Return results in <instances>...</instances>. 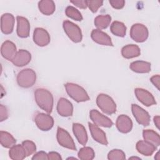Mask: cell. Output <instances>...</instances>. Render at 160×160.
Instances as JSON below:
<instances>
[{"label":"cell","instance_id":"9c48e42d","mask_svg":"<svg viewBox=\"0 0 160 160\" xmlns=\"http://www.w3.org/2000/svg\"><path fill=\"white\" fill-rule=\"evenodd\" d=\"M131 110L134 118L139 124L144 126H148L149 124L151 117L146 110L136 104H132Z\"/></svg>","mask_w":160,"mask_h":160},{"label":"cell","instance_id":"ee69618b","mask_svg":"<svg viewBox=\"0 0 160 160\" xmlns=\"http://www.w3.org/2000/svg\"><path fill=\"white\" fill-rule=\"evenodd\" d=\"M132 158H135V159H140L139 158H137V157H131V158H129V159H132Z\"/></svg>","mask_w":160,"mask_h":160},{"label":"cell","instance_id":"60d3db41","mask_svg":"<svg viewBox=\"0 0 160 160\" xmlns=\"http://www.w3.org/2000/svg\"><path fill=\"white\" fill-rule=\"evenodd\" d=\"M48 159L50 160H61L62 157L61 156L60 154H59L57 152L54 151H51L49 152L48 154Z\"/></svg>","mask_w":160,"mask_h":160},{"label":"cell","instance_id":"cb8c5ba5","mask_svg":"<svg viewBox=\"0 0 160 160\" xmlns=\"http://www.w3.org/2000/svg\"><path fill=\"white\" fill-rule=\"evenodd\" d=\"M141 54V50L136 44H128L121 49V54L126 59H131L138 57Z\"/></svg>","mask_w":160,"mask_h":160},{"label":"cell","instance_id":"9a60e30c","mask_svg":"<svg viewBox=\"0 0 160 160\" xmlns=\"http://www.w3.org/2000/svg\"><path fill=\"white\" fill-rule=\"evenodd\" d=\"M14 17L12 14L5 13L1 17V29L3 34L12 33L14 26Z\"/></svg>","mask_w":160,"mask_h":160},{"label":"cell","instance_id":"e575fe53","mask_svg":"<svg viewBox=\"0 0 160 160\" xmlns=\"http://www.w3.org/2000/svg\"><path fill=\"white\" fill-rule=\"evenodd\" d=\"M87 6L91 10V12L95 13L98 11V9L101 7L103 4L102 1H96V0H89L86 1Z\"/></svg>","mask_w":160,"mask_h":160},{"label":"cell","instance_id":"1f68e13d","mask_svg":"<svg viewBox=\"0 0 160 160\" xmlns=\"http://www.w3.org/2000/svg\"><path fill=\"white\" fill-rule=\"evenodd\" d=\"M66 15L75 21H81L82 20V16L80 11L72 6H68L65 9Z\"/></svg>","mask_w":160,"mask_h":160},{"label":"cell","instance_id":"2e32d148","mask_svg":"<svg viewBox=\"0 0 160 160\" xmlns=\"http://www.w3.org/2000/svg\"><path fill=\"white\" fill-rule=\"evenodd\" d=\"M17 49L15 44L9 40L5 41L1 47V54L2 56L8 60L12 61L17 53Z\"/></svg>","mask_w":160,"mask_h":160},{"label":"cell","instance_id":"6da1fadb","mask_svg":"<svg viewBox=\"0 0 160 160\" xmlns=\"http://www.w3.org/2000/svg\"><path fill=\"white\" fill-rule=\"evenodd\" d=\"M34 99L38 106L48 113L52 111L54 99L53 96L48 89L37 88L34 91Z\"/></svg>","mask_w":160,"mask_h":160},{"label":"cell","instance_id":"e0dca14e","mask_svg":"<svg viewBox=\"0 0 160 160\" xmlns=\"http://www.w3.org/2000/svg\"><path fill=\"white\" fill-rule=\"evenodd\" d=\"M57 111L61 116H71L73 113V106L72 103L67 99L61 98L58 102Z\"/></svg>","mask_w":160,"mask_h":160},{"label":"cell","instance_id":"ba28073f","mask_svg":"<svg viewBox=\"0 0 160 160\" xmlns=\"http://www.w3.org/2000/svg\"><path fill=\"white\" fill-rule=\"evenodd\" d=\"M34 122L37 127L41 131L50 130L54 125V119L48 114L38 112L34 117Z\"/></svg>","mask_w":160,"mask_h":160},{"label":"cell","instance_id":"836d02e7","mask_svg":"<svg viewBox=\"0 0 160 160\" xmlns=\"http://www.w3.org/2000/svg\"><path fill=\"white\" fill-rule=\"evenodd\" d=\"M26 151L27 156L32 154L36 151V146L35 143L30 140H25L21 144Z\"/></svg>","mask_w":160,"mask_h":160},{"label":"cell","instance_id":"74e56055","mask_svg":"<svg viewBox=\"0 0 160 160\" xmlns=\"http://www.w3.org/2000/svg\"><path fill=\"white\" fill-rule=\"evenodd\" d=\"M31 159L32 160H48V155L44 151H39L35 153Z\"/></svg>","mask_w":160,"mask_h":160},{"label":"cell","instance_id":"ac0fdd59","mask_svg":"<svg viewBox=\"0 0 160 160\" xmlns=\"http://www.w3.org/2000/svg\"><path fill=\"white\" fill-rule=\"evenodd\" d=\"M31 60V53L25 49H19L11 61L12 63L17 67H22L27 65Z\"/></svg>","mask_w":160,"mask_h":160},{"label":"cell","instance_id":"b9f144b4","mask_svg":"<svg viewBox=\"0 0 160 160\" xmlns=\"http://www.w3.org/2000/svg\"><path fill=\"white\" fill-rule=\"evenodd\" d=\"M154 122L157 127L158 129H159V126H160V117L159 116H156L153 118Z\"/></svg>","mask_w":160,"mask_h":160},{"label":"cell","instance_id":"f1b7e54d","mask_svg":"<svg viewBox=\"0 0 160 160\" xmlns=\"http://www.w3.org/2000/svg\"><path fill=\"white\" fill-rule=\"evenodd\" d=\"M126 26L122 22L115 21L110 26L111 32L118 37H124L126 34Z\"/></svg>","mask_w":160,"mask_h":160},{"label":"cell","instance_id":"8fae6325","mask_svg":"<svg viewBox=\"0 0 160 160\" xmlns=\"http://www.w3.org/2000/svg\"><path fill=\"white\" fill-rule=\"evenodd\" d=\"M33 41L38 46L44 47L48 45L50 42V35L45 29L36 28L33 32Z\"/></svg>","mask_w":160,"mask_h":160},{"label":"cell","instance_id":"8d00e7d4","mask_svg":"<svg viewBox=\"0 0 160 160\" xmlns=\"http://www.w3.org/2000/svg\"><path fill=\"white\" fill-rule=\"evenodd\" d=\"M109 2L111 6L116 9H121L125 5V1L124 0H111Z\"/></svg>","mask_w":160,"mask_h":160},{"label":"cell","instance_id":"44dd1931","mask_svg":"<svg viewBox=\"0 0 160 160\" xmlns=\"http://www.w3.org/2000/svg\"><path fill=\"white\" fill-rule=\"evenodd\" d=\"M72 131L79 143L82 146H85L88 139L85 128L79 123H73Z\"/></svg>","mask_w":160,"mask_h":160},{"label":"cell","instance_id":"d6a6232c","mask_svg":"<svg viewBox=\"0 0 160 160\" xmlns=\"http://www.w3.org/2000/svg\"><path fill=\"white\" fill-rule=\"evenodd\" d=\"M108 159L109 160H124L126 159V155L122 150L114 149L109 152Z\"/></svg>","mask_w":160,"mask_h":160},{"label":"cell","instance_id":"f546056e","mask_svg":"<svg viewBox=\"0 0 160 160\" xmlns=\"http://www.w3.org/2000/svg\"><path fill=\"white\" fill-rule=\"evenodd\" d=\"M111 21V17L109 14L99 15L94 18V23L98 29H104L107 28Z\"/></svg>","mask_w":160,"mask_h":160},{"label":"cell","instance_id":"ab89813d","mask_svg":"<svg viewBox=\"0 0 160 160\" xmlns=\"http://www.w3.org/2000/svg\"><path fill=\"white\" fill-rule=\"evenodd\" d=\"M151 82L154 84V86L159 90V86H160V76L159 74L152 76L150 78Z\"/></svg>","mask_w":160,"mask_h":160},{"label":"cell","instance_id":"7c38bea8","mask_svg":"<svg viewBox=\"0 0 160 160\" xmlns=\"http://www.w3.org/2000/svg\"><path fill=\"white\" fill-rule=\"evenodd\" d=\"M134 92L139 101L144 106L148 107L156 104L154 96L148 91L142 88H136Z\"/></svg>","mask_w":160,"mask_h":160},{"label":"cell","instance_id":"603a6c76","mask_svg":"<svg viewBox=\"0 0 160 160\" xmlns=\"http://www.w3.org/2000/svg\"><path fill=\"white\" fill-rule=\"evenodd\" d=\"M129 68L137 73H148L151 69V63L144 61H136L130 64Z\"/></svg>","mask_w":160,"mask_h":160},{"label":"cell","instance_id":"7402d4cb","mask_svg":"<svg viewBox=\"0 0 160 160\" xmlns=\"http://www.w3.org/2000/svg\"><path fill=\"white\" fill-rule=\"evenodd\" d=\"M136 148L140 154L146 156H151L154 153L156 150L157 147L144 140H140L137 142Z\"/></svg>","mask_w":160,"mask_h":160},{"label":"cell","instance_id":"d4e9b609","mask_svg":"<svg viewBox=\"0 0 160 160\" xmlns=\"http://www.w3.org/2000/svg\"><path fill=\"white\" fill-rule=\"evenodd\" d=\"M9 156L13 160H22L26 156V152L22 144H15L9 149Z\"/></svg>","mask_w":160,"mask_h":160},{"label":"cell","instance_id":"d590c367","mask_svg":"<svg viewBox=\"0 0 160 160\" xmlns=\"http://www.w3.org/2000/svg\"><path fill=\"white\" fill-rule=\"evenodd\" d=\"M0 121L2 122L6 120L9 117V112L7 108L2 105H0Z\"/></svg>","mask_w":160,"mask_h":160},{"label":"cell","instance_id":"5b68a950","mask_svg":"<svg viewBox=\"0 0 160 160\" xmlns=\"http://www.w3.org/2000/svg\"><path fill=\"white\" fill-rule=\"evenodd\" d=\"M62 27L65 33L72 42L78 43L82 41L81 29L77 24L70 21L66 20L62 23Z\"/></svg>","mask_w":160,"mask_h":160},{"label":"cell","instance_id":"3957f363","mask_svg":"<svg viewBox=\"0 0 160 160\" xmlns=\"http://www.w3.org/2000/svg\"><path fill=\"white\" fill-rule=\"evenodd\" d=\"M16 81L18 84L21 88H31L36 81V74L32 69H24L18 74Z\"/></svg>","mask_w":160,"mask_h":160},{"label":"cell","instance_id":"8992f818","mask_svg":"<svg viewBox=\"0 0 160 160\" xmlns=\"http://www.w3.org/2000/svg\"><path fill=\"white\" fill-rule=\"evenodd\" d=\"M149 31L146 26L141 23L134 24L130 30L131 38L137 42H143L148 39Z\"/></svg>","mask_w":160,"mask_h":160},{"label":"cell","instance_id":"7a4b0ae2","mask_svg":"<svg viewBox=\"0 0 160 160\" xmlns=\"http://www.w3.org/2000/svg\"><path fill=\"white\" fill-rule=\"evenodd\" d=\"M64 87L68 94L75 101L81 102L89 100L88 92L81 86L72 82H67L64 84Z\"/></svg>","mask_w":160,"mask_h":160},{"label":"cell","instance_id":"4316f807","mask_svg":"<svg viewBox=\"0 0 160 160\" xmlns=\"http://www.w3.org/2000/svg\"><path fill=\"white\" fill-rule=\"evenodd\" d=\"M144 140L158 147L160 144L159 135L152 129H144L142 131Z\"/></svg>","mask_w":160,"mask_h":160},{"label":"cell","instance_id":"83f0119b","mask_svg":"<svg viewBox=\"0 0 160 160\" xmlns=\"http://www.w3.org/2000/svg\"><path fill=\"white\" fill-rule=\"evenodd\" d=\"M0 142L2 146L6 148H11L16 144V139L8 132L0 131Z\"/></svg>","mask_w":160,"mask_h":160},{"label":"cell","instance_id":"f35d334b","mask_svg":"<svg viewBox=\"0 0 160 160\" xmlns=\"http://www.w3.org/2000/svg\"><path fill=\"white\" fill-rule=\"evenodd\" d=\"M70 2L81 9H86L88 7L86 1L85 0H74V1H71Z\"/></svg>","mask_w":160,"mask_h":160},{"label":"cell","instance_id":"4dcf8cb0","mask_svg":"<svg viewBox=\"0 0 160 160\" xmlns=\"http://www.w3.org/2000/svg\"><path fill=\"white\" fill-rule=\"evenodd\" d=\"M78 158L82 160H91L94 158L95 153L94 149L88 146H84L80 149L78 153Z\"/></svg>","mask_w":160,"mask_h":160},{"label":"cell","instance_id":"30bf717a","mask_svg":"<svg viewBox=\"0 0 160 160\" xmlns=\"http://www.w3.org/2000/svg\"><path fill=\"white\" fill-rule=\"evenodd\" d=\"M90 119L98 126L111 128L113 125L112 121L107 116L103 115L96 109H92L89 112Z\"/></svg>","mask_w":160,"mask_h":160},{"label":"cell","instance_id":"52a82bcc","mask_svg":"<svg viewBox=\"0 0 160 160\" xmlns=\"http://www.w3.org/2000/svg\"><path fill=\"white\" fill-rule=\"evenodd\" d=\"M56 138L58 143L61 146L71 150H76V147L73 139L69 132L64 129L60 127L58 128Z\"/></svg>","mask_w":160,"mask_h":160},{"label":"cell","instance_id":"7bdbcfd3","mask_svg":"<svg viewBox=\"0 0 160 160\" xmlns=\"http://www.w3.org/2000/svg\"><path fill=\"white\" fill-rule=\"evenodd\" d=\"M154 159H156L157 160L160 159V156H159V152H157V153L156 154V156H154Z\"/></svg>","mask_w":160,"mask_h":160},{"label":"cell","instance_id":"d6986e66","mask_svg":"<svg viewBox=\"0 0 160 160\" xmlns=\"http://www.w3.org/2000/svg\"><path fill=\"white\" fill-rule=\"evenodd\" d=\"M116 126L119 132L122 133H128L132 128V122L128 116L121 114L118 117Z\"/></svg>","mask_w":160,"mask_h":160},{"label":"cell","instance_id":"5bb4252c","mask_svg":"<svg viewBox=\"0 0 160 160\" xmlns=\"http://www.w3.org/2000/svg\"><path fill=\"white\" fill-rule=\"evenodd\" d=\"M92 39L96 43L107 46H112L113 44L110 36L101 30L93 29L91 33Z\"/></svg>","mask_w":160,"mask_h":160},{"label":"cell","instance_id":"277c9868","mask_svg":"<svg viewBox=\"0 0 160 160\" xmlns=\"http://www.w3.org/2000/svg\"><path fill=\"white\" fill-rule=\"evenodd\" d=\"M98 108L106 114H112L116 111V104L112 98L106 94H99L96 98Z\"/></svg>","mask_w":160,"mask_h":160},{"label":"cell","instance_id":"4fadbf2b","mask_svg":"<svg viewBox=\"0 0 160 160\" xmlns=\"http://www.w3.org/2000/svg\"><path fill=\"white\" fill-rule=\"evenodd\" d=\"M17 20V35L21 38H26L29 36L30 24L28 19L24 17L18 16Z\"/></svg>","mask_w":160,"mask_h":160},{"label":"cell","instance_id":"ffe728a7","mask_svg":"<svg viewBox=\"0 0 160 160\" xmlns=\"http://www.w3.org/2000/svg\"><path fill=\"white\" fill-rule=\"evenodd\" d=\"M89 128L92 138L98 142L107 146L108 144L106 133L94 123H88Z\"/></svg>","mask_w":160,"mask_h":160},{"label":"cell","instance_id":"484cf974","mask_svg":"<svg viewBox=\"0 0 160 160\" xmlns=\"http://www.w3.org/2000/svg\"><path fill=\"white\" fill-rule=\"evenodd\" d=\"M38 8L43 14L49 16L54 12L56 6L52 0H42L38 2Z\"/></svg>","mask_w":160,"mask_h":160}]
</instances>
